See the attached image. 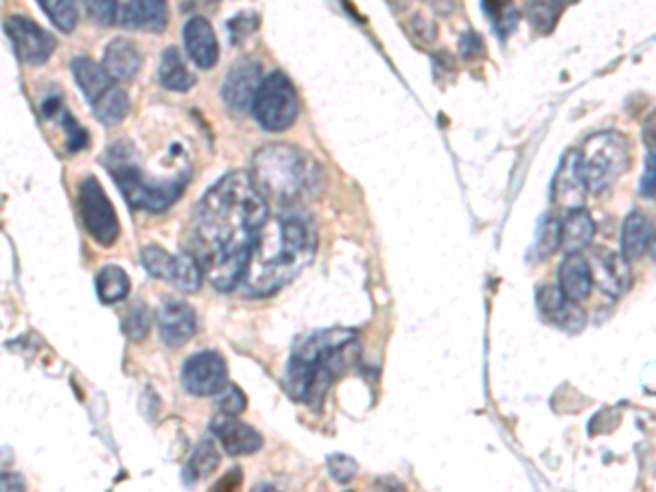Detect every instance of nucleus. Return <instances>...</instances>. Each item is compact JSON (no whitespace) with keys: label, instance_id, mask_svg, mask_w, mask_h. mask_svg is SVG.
I'll use <instances>...</instances> for the list:
<instances>
[{"label":"nucleus","instance_id":"obj_5","mask_svg":"<svg viewBox=\"0 0 656 492\" xmlns=\"http://www.w3.org/2000/svg\"><path fill=\"white\" fill-rule=\"evenodd\" d=\"M580 167L587 189L602 195L622 178L630 167V149L626 138L617 132H602L591 136L580 151Z\"/></svg>","mask_w":656,"mask_h":492},{"label":"nucleus","instance_id":"obj_10","mask_svg":"<svg viewBox=\"0 0 656 492\" xmlns=\"http://www.w3.org/2000/svg\"><path fill=\"white\" fill-rule=\"evenodd\" d=\"M182 385L193 396H215L228 385L226 359L215 350H202L184 361Z\"/></svg>","mask_w":656,"mask_h":492},{"label":"nucleus","instance_id":"obj_4","mask_svg":"<svg viewBox=\"0 0 656 492\" xmlns=\"http://www.w3.org/2000/svg\"><path fill=\"white\" fill-rule=\"evenodd\" d=\"M252 180L267 202L280 208H300L320 195L324 171L302 149L267 145L254 154Z\"/></svg>","mask_w":656,"mask_h":492},{"label":"nucleus","instance_id":"obj_22","mask_svg":"<svg viewBox=\"0 0 656 492\" xmlns=\"http://www.w3.org/2000/svg\"><path fill=\"white\" fill-rule=\"evenodd\" d=\"M652 221L635 210V213H630L624 219V226H622V256L632 263L637 261L639 256L648 250L650 239H652Z\"/></svg>","mask_w":656,"mask_h":492},{"label":"nucleus","instance_id":"obj_28","mask_svg":"<svg viewBox=\"0 0 656 492\" xmlns=\"http://www.w3.org/2000/svg\"><path fill=\"white\" fill-rule=\"evenodd\" d=\"M38 3L46 11V16L53 20V25L57 29L64 33L75 31L79 22V11L75 0H38Z\"/></svg>","mask_w":656,"mask_h":492},{"label":"nucleus","instance_id":"obj_14","mask_svg":"<svg viewBox=\"0 0 656 492\" xmlns=\"http://www.w3.org/2000/svg\"><path fill=\"white\" fill-rule=\"evenodd\" d=\"M536 307L547 322L558 324L560 328H565L567 333H578L582 331V326L587 324V315H584L580 304L569 300L562 294L560 287L545 285L538 289Z\"/></svg>","mask_w":656,"mask_h":492},{"label":"nucleus","instance_id":"obj_36","mask_svg":"<svg viewBox=\"0 0 656 492\" xmlns=\"http://www.w3.org/2000/svg\"><path fill=\"white\" fill-rule=\"evenodd\" d=\"M245 403H248V398H245V394L237 388V385L228 383L226 388L219 392V409H221V412L239 416L245 409Z\"/></svg>","mask_w":656,"mask_h":492},{"label":"nucleus","instance_id":"obj_24","mask_svg":"<svg viewBox=\"0 0 656 492\" xmlns=\"http://www.w3.org/2000/svg\"><path fill=\"white\" fill-rule=\"evenodd\" d=\"M97 294L103 304L121 302L130 294V276L119 265L103 267L97 274Z\"/></svg>","mask_w":656,"mask_h":492},{"label":"nucleus","instance_id":"obj_6","mask_svg":"<svg viewBox=\"0 0 656 492\" xmlns=\"http://www.w3.org/2000/svg\"><path fill=\"white\" fill-rule=\"evenodd\" d=\"M70 70H73V77L84 97L90 101L92 112L105 127H116L127 119L130 97L123 88L116 86L119 81L105 73L103 66L92 62L90 57H75Z\"/></svg>","mask_w":656,"mask_h":492},{"label":"nucleus","instance_id":"obj_42","mask_svg":"<svg viewBox=\"0 0 656 492\" xmlns=\"http://www.w3.org/2000/svg\"><path fill=\"white\" fill-rule=\"evenodd\" d=\"M648 252H650V259L656 263V232L652 234V239H650V245H648Z\"/></svg>","mask_w":656,"mask_h":492},{"label":"nucleus","instance_id":"obj_1","mask_svg":"<svg viewBox=\"0 0 656 492\" xmlns=\"http://www.w3.org/2000/svg\"><path fill=\"white\" fill-rule=\"evenodd\" d=\"M267 221L269 202L245 171L224 175L197 204L189 252L217 291L243 283Z\"/></svg>","mask_w":656,"mask_h":492},{"label":"nucleus","instance_id":"obj_9","mask_svg":"<svg viewBox=\"0 0 656 492\" xmlns=\"http://www.w3.org/2000/svg\"><path fill=\"white\" fill-rule=\"evenodd\" d=\"M5 33L20 60L29 66L46 64L57 49L55 35L25 16H9L5 20Z\"/></svg>","mask_w":656,"mask_h":492},{"label":"nucleus","instance_id":"obj_16","mask_svg":"<svg viewBox=\"0 0 656 492\" xmlns=\"http://www.w3.org/2000/svg\"><path fill=\"white\" fill-rule=\"evenodd\" d=\"M182 38H184V49L197 68L210 70L219 62L217 35L204 16L189 18V22L184 25Z\"/></svg>","mask_w":656,"mask_h":492},{"label":"nucleus","instance_id":"obj_30","mask_svg":"<svg viewBox=\"0 0 656 492\" xmlns=\"http://www.w3.org/2000/svg\"><path fill=\"white\" fill-rule=\"evenodd\" d=\"M202 278H204V269L199 265V261L189 250L182 252L178 256V269H175L173 285L182 291H197L202 287Z\"/></svg>","mask_w":656,"mask_h":492},{"label":"nucleus","instance_id":"obj_39","mask_svg":"<svg viewBox=\"0 0 656 492\" xmlns=\"http://www.w3.org/2000/svg\"><path fill=\"white\" fill-rule=\"evenodd\" d=\"M460 51H462L464 60H475V57L484 55V44L475 33H466L460 40Z\"/></svg>","mask_w":656,"mask_h":492},{"label":"nucleus","instance_id":"obj_35","mask_svg":"<svg viewBox=\"0 0 656 492\" xmlns=\"http://www.w3.org/2000/svg\"><path fill=\"white\" fill-rule=\"evenodd\" d=\"M62 125L66 130V147H68V151H81V149L88 147V138H90L88 132L73 119V116H70L64 110H62Z\"/></svg>","mask_w":656,"mask_h":492},{"label":"nucleus","instance_id":"obj_8","mask_svg":"<svg viewBox=\"0 0 656 492\" xmlns=\"http://www.w3.org/2000/svg\"><path fill=\"white\" fill-rule=\"evenodd\" d=\"M77 204H79L81 224H84L90 237L99 245H103V248L114 245V241L119 239L121 224H119V217H116V210L110 202V197L105 195L103 186L97 178L86 175V178L81 180Z\"/></svg>","mask_w":656,"mask_h":492},{"label":"nucleus","instance_id":"obj_3","mask_svg":"<svg viewBox=\"0 0 656 492\" xmlns=\"http://www.w3.org/2000/svg\"><path fill=\"white\" fill-rule=\"evenodd\" d=\"M357 333L328 328L304 337L287 363V392L302 405H320L328 388L353 363Z\"/></svg>","mask_w":656,"mask_h":492},{"label":"nucleus","instance_id":"obj_23","mask_svg":"<svg viewBox=\"0 0 656 492\" xmlns=\"http://www.w3.org/2000/svg\"><path fill=\"white\" fill-rule=\"evenodd\" d=\"M158 77L162 88L171 92H189L195 86V75L191 73L189 66H186L182 53L175 49V46H169V49L162 51Z\"/></svg>","mask_w":656,"mask_h":492},{"label":"nucleus","instance_id":"obj_32","mask_svg":"<svg viewBox=\"0 0 656 492\" xmlns=\"http://www.w3.org/2000/svg\"><path fill=\"white\" fill-rule=\"evenodd\" d=\"M151 328V311L147 309V304L136 302L130 311L125 313L123 318V333L132 339V342H143V339L149 335Z\"/></svg>","mask_w":656,"mask_h":492},{"label":"nucleus","instance_id":"obj_27","mask_svg":"<svg viewBox=\"0 0 656 492\" xmlns=\"http://www.w3.org/2000/svg\"><path fill=\"white\" fill-rule=\"evenodd\" d=\"M565 5L558 0H530L527 5V18L538 33H552L558 25V18Z\"/></svg>","mask_w":656,"mask_h":492},{"label":"nucleus","instance_id":"obj_33","mask_svg":"<svg viewBox=\"0 0 656 492\" xmlns=\"http://www.w3.org/2000/svg\"><path fill=\"white\" fill-rule=\"evenodd\" d=\"M88 16L101 27H110L119 20V3L116 0H81Z\"/></svg>","mask_w":656,"mask_h":492},{"label":"nucleus","instance_id":"obj_29","mask_svg":"<svg viewBox=\"0 0 656 492\" xmlns=\"http://www.w3.org/2000/svg\"><path fill=\"white\" fill-rule=\"evenodd\" d=\"M486 16L490 18L495 29L503 35H508L519 22V11L512 0H482Z\"/></svg>","mask_w":656,"mask_h":492},{"label":"nucleus","instance_id":"obj_34","mask_svg":"<svg viewBox=\"0 0 656 492\" xmlns=\"http://www.w3.org/2000/svg\"><path fill=\"white\" fill-rule=\"evenodd\" d=\"M326 466H328V473H331V477L339 484H348L350 479H355V475L359 473V464L344 453L328 455Z\"/></svg>","mask_w":656,"mask_h":492},{"label":"nucleus","instance_id":"obj_12","mask_svg":"<svg viewBox=\"0 0 656 492\" xmlns=\"http://www.w3.org/2000/svg\"><path fill=\"white\" fill-rule=\"evenodd\" d=\"M210 431L215 433V438L219 440L221 447H224V451L232 455V458L256 453L263 447L261 431H256L252 425L243 423V420L237 418V414L221 412L219 416L213 418V423H210Z\"/></svg>","mask_w":656,"mask_h":492},{"label":"nucleus","instance_id":"obj_37","mask_svg":"<svg viewBox=\"0 0 656 492\" xmlns=\"http://www.w3.org/2000/svg\"><path fill=\"white\" fill-rule=\"evenodd\" d=\"M256 27H259V16H254V14L234 16L228 22V29L232 33V42L245 40V38H248V35H252L256 31Z\"/></svg>","mask_w":656,"mask_h":492},{"label":"nucleus","instance_id":"obj_40","mask_svg":"<svg viewBox=\"0 0 656 492\" xmlns=\"http://www.w3.org/2000/svg\"><path fill=\"white\" fill-rule=\"evenodd\" d=\"M643 140H646L648 147L656 149V110L643 123Z\"/></svg>","mask_w":656,"mask_h":492},{"label":"nucleus","instance_id":"obj_38","mask_svg":"<svg viewBox=\"0 0 656 492\" xmlns=\"http://www.w3.org/2000/svg\"><path fill=\"white\" fill-rule=\"evenodd\" d=\"M639 193L643 197H654L656 195V154H650L646 158V169H643V175H641Z\"/></svg>","mask_w":656,"mask_h":492},{"label":"nucleus","instance_id":"obj_15","mask_svg":"<svg viewBox=\"0 0 656 492\" xmlns=\"http://www.w3.org/2000/svg\"><path fill=\"white\" fill-rule=\"evenodd\" d=\"M552 191H554V202L562 208L571 210V208H580L584 204V197H587L589 189H587V182H584L582 167H580V151H569V154L562 158L552 184Z\"/></svg>","mask_w":656,"mask_h":492},{"label":"nucleus","instance_id":"obj_19","mask_svg":"<svg viewBox=\"0 0 656 492\" xmlns=\"http://www.w3.org/2000/svg\"><path fill=\"white\" fill-rule=\"evenodd\" d=\"M560 289L569 300L582 304L593 291V269L591 261L582 252H571L565 256L558 269Z\"/></svg>","mask_w":656,"mask_h":492},{"label":"nucleus","instance_id":"obj_17","mask_svg":"<svg viewBox=\"0 0 656 492\" xmlns=\"http://www.w3.org/2000/svg\"><path fill=\"white\" fill-rule=\"evenodd\" d=\"M593 283L608 298H622L630 287V269L624 256L611 252H595L593 259Z\"/></svg>","mask_w":656,"mask_h":492},{"label":"nucleus","instance_id":"obj_18","mask_svg":"<svg viewBox=\"0 0 656 492\" xmlns=\"http://www.w3.org/2000/svg\"><path fill=\"white\" fill-rule=\"evenodd\" d=\"M119 25L151 33L164 31L169 25L167 0H127L119 14Z\"/></svg>","mask_w":656,"mask_h":492},{"label":"nucleus","instance_id":"obj_43","mask_svg":"<svg viewBox=\"0 0 656 492\" xmlns=\"http://www.w3.org/2000/svg\"><path fill=\"white\" fill-rule=\"evenodd\" d=\"M558 3H562V5H573V3H578V0H558Z\"/></svg>","mask_w":656,"mask_h":492},{"label":"nucleus","instance_id":"obj_2","mask_svg":"<svg viewBox=\"0 0 656 492\" xmlns=\"http://www.w3.org/2000/svg\"><path fill=\"white\" fill-rule=\"evenodd\" d=\"M265 230L243 280L245 291L256 298L272 296L289 285L318 250V232L302 208H280L272 234Z\"/></svg>","mask_w":656,"mask_h":492},{"label":"nucleus","instance_id":"obj_13","mask_svg":"<svg viewBox=\"0 0 656 492\" xmlns=\"http://www.w3.org/2000/svg\"><path fill=\"white\" fill-rule=\"evenodd\" d=\"M158 328L162 342L171 348H180L197 331V318L189 302L167 298L158 309Z\"/></svg>","mask_w":656,"mask_h":492},{"label":"nucleus","instance_id":"obj_41","mask_svg":"<svg viewBox=\"0 0 656 492\" xmlns=\"http://www.w3.org/2000/svg\"><path fill=\"white\" fill-rule=\"evenodd\" d=\"M239 484H241V471H239V468H234V471H230L226 482H219L217 484V490H228V488H234V486H239Z\"/></svg>","mask_w":656,"mask_h":492},{"label":"nucleus","instance_id":"obj_31","mask_svg":"<svg viewBox=\"0 0 656 492\" xmlns=\"http://www.w3.org/2000/svg\"><path fill=\"white\" fill-rule=\"evenodd\" d=\"M560 248V221L556 217H545L541 224V232H538V241L534 245V259L545 261L549 256H554Z\"/></svg>","mask_w":656,"mask_h":492},{"label":"nucleus","instance_id":"obj_26","mask_svg":"<svg viewBox=\"0 0 656 492\" xmlns=\"http://www.w3.org/2000/svg\"><path fill=\"white\" fill-rule=\"evenodd\" d=\"M140 261H143V267L151 276L160 280H171L173 283L175 269H178V256L162 250L160 245H145L143 252H140Z\"/></svg>","mask_w":656,"mask_h":492},{"label":"nucleus","instance_id":"obj_25","mask_svg":"<svg viewBox=\"0 0 656 492\" xmlns=\"http://www.w3.org/2000/svg\"><path fill=\"white\" fill-rule=\"evenodd\" d=\"M219 466V451L210 440H204L193 451L189 464L184 468L182 479L186 484H195L199 479H206Z\"/></svg>","mask_w":656,"mask_h":492},{"label":"nucleus","instance_id":"obj_11","mask_svg":"<svg viewBox=\"0 0 656 492\" xmlns=\"http://www.w3.org/2000/svg\"><path fill=\"white\" fill-rule=\"evenodd\" d=\"M263 66L256 60H241L230 68V73L221 88V97L232 112L252 110L256 92L263 84Z\"/></svg>","mask_w":656,"mask_h":492},{"label":"nucleus","instance_id":"obj_7","mask_svg":"<svg viewBox=\"0 0 656 492\" xmlns=\"http://www.w3.org/2000/svg\"><path fill=\"white\" fill-rule=\"evenodd\" d=\"M298 95L283 70H272L256 92L252 116L265 132H285L298 119Z\"/></svg>","mask_w":656,"mask_h":492},{"label":"nucleus","instance_id":"obj_21","mask_svg":"<svg viewBox=\"0 0 656 492\" xmlns=\"http://www.w3.org/2000/svg\"><path fill=\"white\" fill-rule=\"evenodd\" d=\"M595 237V221L587 213V208H571L567 210L565 219L560 221V248L567 254L582 252L591 245Z\"/></svg>","mask_w":656,"mask_h":492},{"label":"nucleus","instance_id":"obj_20","mask_svg":"<svg viewBox=\"0 0 656 492\" xmlns=\"http://www.w3.org/2000/svg\"><path fill=\"white\" fill-rule=\"evenodd\" d=\"M140 64H143V60H140L136 44L125 38H119L108 44L101 66L114 81H119V84H127V81L136 79Z\"/></svg>","mask_w":656,"mask_h":492}]
</instances>
